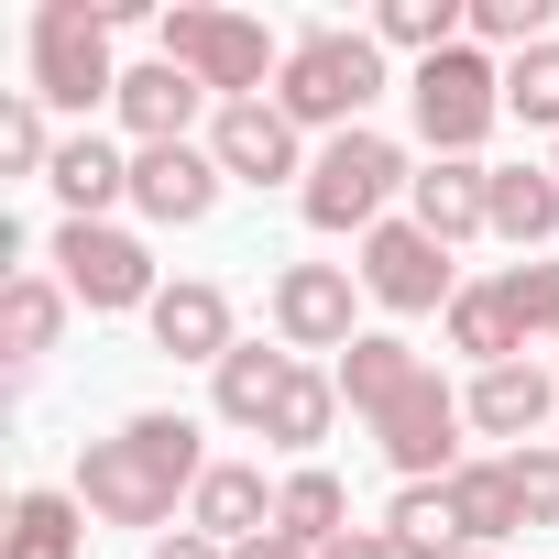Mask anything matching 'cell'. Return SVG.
<instances>
[{
    "mask_svg": "<svg viewBox=\"0 0 559 559\" xmlns=\"http://www.w3.org/2000/svg\"><path fill=\"white\" fill-rule=\"evenodd\" d=\"M384 537H395L406 559H461V515H450V483H406V493L384 504Z\"/></svg>",
    "mask_w": 559,
    "mask_h": 559,
    "instance_id": "obj_28",
    "label": "cell"
},
{
    "mask_svg": "<svg viewBox=\"0 0 559 559\" xmlns=\"http://www.w3.org/2000/svg\"><path fill=\"white\" fill-rule=\"evenodd\" d=\"M373 45H395V56H450V45H472V12H461V0H384V12H373Z\"/></svg>",
    "mask_w": 559,
    "mask_h": 559,
    "instance_id": "obj_27",
    "label": "cell"
},
{
    "mask_svg": "<svg viewBox=\"0 0 559 559\" xmlns=\"http://www.w3.org/2000/svg\"><path fill=\"white\" fill-rule=\"evenodd\" d=\"M230 559H319V548H297L286 526H263V537H252V548H230Z\"/></svg>",
    "mask_w": 559,
    "mask_h": 559,
    "instance_id": "obj_37",
    "label": "cell"
},
{
    "mask_svg": "<svg viewBox=\"0 0 559 559\" xmlns=\"http://www.w3.org/2000/svg\"><path fill=\"white\" fill-rule=\"evenodd\" d=\"M384 99V45L373 34H341V23H319V34H297L286 45V78H274V110H286L297 132H362V110Z\"/></svg>",
    "mask_w": 559,
    "mask_h": 559,
    "instance_id": "obj_2",
    "label": "cell"
},
{
    "mask_svg": "<svg viewBox=\"0 0 559 559\" xmlns=\"http://www.w3.org/2000/svg\"><path fill=\"white\" fill-rule=\"evenodd\" d=\"M461 559H493V548H461Z\"/></svg>",
    "mask_w": 559,
    "mask_h": 559,
    "instance_id": "obj_38",
    "label": "cell"
},
{
    "mask_svg": "<svg viewBox=\"0 0 559 559\" xmlns=\"http://www.w3.org/2000/svg\"><path fill=\"white\" fill-rule=\"evenodd\" d=\"M56 132H45V99H12V110H0V165H12V176H56Z\"/></svg>",
    "mask_w": 559,
    "mask_h": 559,
    "instance_id": "obj_32",
    "label": "cell"
},
{
    "mask_svg": "<svg viewBox=\"0 0 559 559\" xmlns=\"http://www.w3.org/2000/svg\"><path fill=\"white\" fill-rule=\"evenodd\" d=\"M395 187H417V165H406V143H384V132L362 121V132H341V143L308 154L297 209H308V230H384V198H395Z\"/></svg>",
    "mask_w": 559,
    "mask_h": 559,
    "instance_id": "obj_3",
    "label": "cell"
},
{
    "mask_svg": "<svg viewBox=\"0 0 559 559\" xmlns=\"http://www.w3.org/2000/svg\"><path fill=\"white\" fill-rule=\"evenodd\" d=\"M209 483V450H198V417H132L110 439L78 450V504L99 526H165L176 493Z\"/></svg>",
    "mask_w": 559,
    "mask_h": 559,
    "instance_id": "obj_1",
    "label": "cell"
},
{
    "mask_svg": "<svg viewBox=\"0 0 559 559\" xmlns=\"http://www.w3.org/2000/svg\"><path fill=\"white\" fill-rule=\"evenodd\" d=\"M504 472H515V493H526V526H559V450L526 439V450H504Z\"/></svg>",
    "mask_w": 559,
    "mask_h": 559,
    "instance_id": "obj_34",
    "label": "cell"
},
{
    "mask_svg": "<svg viewBox=\"0 0 559 559\" xmlns=\"http://www.w3.org/2000/svg\"><path fill=\"white\" fill-rule=\"evenodd\" d=\"M504 110H515L526 132H548V143H559V34H548V45H526V56H504Z\"/></svg>",
    "mask_w": 559,
    "mask_h": 559,
    "instance_id": "obj_30",
    "label": "cell"
},
{
    "mask_svg": "<svg viewBox=\"0 0 559 559\" xmlns=\"http://www.w3.org/2000/svg\"><path fill=\"white\" fill-rule=\"evenodd\" d=\"M143 319H154V352H176V362H209V373H219V362L241 352V341H230V297L198 286V274H187V286H165Z\"/></svg>",
    "mask_w": 559,
    "mask_h": 559,
    "instance_id": "obj_15",
    "label": "cell"
},
{
    "mask_svg": "<svg viewBox=\"0 0 559 559\" xmlns=\"http://www.w3.org/2000/svg\"><path fill=\"white\" fill-rule=\"evenodd\" d=\"M34 99L45 110H99L121 99V67H110V12L99 0H45L34 12Z\"/></svg>",
    "mask_w": 559,
    "mask_h": 559,
    "instance_id": "obj_4",
    "label": "cell"
},
{
    "mask_svg": "<svg viewBox=\"0 0 559 559\" xmlns=\"http://www.w3.org/2000/svg\"><path fill=\"white\" fill-rule=\"evenodd\" d=\"M362 297H373V308H395V319H428V308H450V297H461L450 241H428L417 219H384V230H362Z\"/></svg>",
    "mask_w": 559,
    "mask_h": 559,
    "instance_id": "obj_8",
    "label": "cell"
},
{
    "mask_svg": "<svg viewBox=\"0 0 559 559\" xmlns=\"http://www.w3.org/2000/svg\"><path fill=\"white\" fill-rule=\"evenodd\" d=\"M165 67H187L230 110V99H263V78H286V45L252 12H165Z\"/></svg>",
    "mask_w": 559,
    "mask_h": 559,
    "instance_id": "obj_5",
    "label": "cell"
},
{
    "mask_svg": "<svg viewBox=\"0 0 559 559\" xmlns=\"http://www.w3.org/2000/svg\"><path fill=\"white\" fill-rule=\"evenodd\" d=\"M209 154H219V176L230 187H308V154H297V121L274 110V99H230L219 121H209Z\"/></svg>",
    "mask_w": 559,
    "mask_h": 559,
    "instance_id": "obj_11",
    "label": "cell"
},
{
    "mask_svg": "<svg viewBox=\"0 0 559 559\" xmlns=\"http://www.w3.org/2000/svg\"><path fill=\"white\" fill-rule=\"evenodd\" d=\"M352 297H362V263H286L274 274V341L286 352H352Z\"/></svg>",
    "mask_w": 559,
    "mask_h": 559,
    "instance_id": "obj_10",
    "label": "cell"
},
{
    "mask_svg": "<svg viewBox=\"0 0 559 559\" xmlns=\"http://www.w3.org/2000/svg\"><path fill=\"white\" fill-rule=\"evenodd\" d=\"M472 45L493 56V45H548V0H472Z\"/></svg>",
    "mask_w": 559,
    "mask_h": 559,
    "instance_id": "obj_33",
    "label": "cell"
},
{
    "mask_svg": "<svg viewBox=\"0 0 559 559\" xmlns=\"http://www.w3.org/2000/svg\"><path fill=\"white\" fill-rule=\"evenodd\" d=\"M548 176H559V143H548Z\"/></svg>",
    "mask_w": 559,
    "mask_h": 559,
    "instance_id": "obj_39",
    "label": "cell"
},
{
    "mask_svg": "<svg viewBox=\"0 0 559 559\" xmlns=\"http://www.w3.org/2000/svg\"><path fill=\"white\" fill-rule=\"evenodd\" d=\"M406 219H417L428 241H472V230H493V165L428 154V176L406 187Z\"/></svg>",
    "mask_w": 559,
    "mask_h": 559,
    "instance_id": "obj_14",
    "label": "cell"
},
{
    "mask_svg": "<svg viewBox=\"0 0 559 559\" xmlns=\"http://www.w3.org/2000/svg\"><path fill=\"white\" fill-rule=\"evenodd\" d=\"M493 286H504V308H515L526 341H559V263H504Z\"/></svg>",
    "mask_w": 559,
    "mask_h": 559,
    "instance_id": "obj_31",
    "label": "cell"
},
{
    "mask_svg": "<svg viewBox=\"0 0 559 559\" xmlns=\"http://www.w3.org/2000/svg\"><path fill=\"white\" fill-rule=\"evenodd\" d=\"M450 352H472V373H493V362H515V352H526V330H515V308H504L493 274L450 297Z\"/></svg>",
    "mask_w": 559,
    "mask_h": 559,
    "instance_id": "obj_26",
    "label": "cell"
},
{
    "mask_svg": "<svg viewBox=\"0 0 559 559\" xmlns=\"http://www.w3.org/2000/svg\"><path fill=\"white\" fill-rule=\"evenodd\" d=\"M330 417H341V373H286V395H274V417H263V439L274 450H319L330 439Z\"/></svg>",
    "mask_w": 559,
    "mask_h": 559,
    "instance_id": "obj_29",
    "label": "cell"
},
{
    "mask_svg": "<svg viewBox=\"0 0 559 559\" xmlns=\"http://www.w3.org/2000/svg\"><path fill=\"white\" fill-rule=\"evenodd\" d=\"M67 286H56V274H12V286H0V352H12V362H45L56 352V330H67Z\"/></svg>",
    "mask_w": 559,
    "mask_h": 559,
    "instance_id": "obj_24",
    "label": "cell"
},
{
    "mask_svg": "<svg viewBox=\"0 0 559 559\" xmlns=\"http://www.w3.org/2000/svg\"><path fill=\"white\" fill-rule=\"evenodd\" d=\"M450 515H461V548H504L526 526V493H515L504 461H461L450 472Z\"/></svg>",
    "mask_w": 559,
    "mask_h": 559,
    "instance_id": "obj_19",
    "label": "cell"
},
{
    "mask_svg": "<svg viewBox=\"0 0 559 559\" xmlns=\"http://www.w3.org/2000/svg\"><path fill=\"white\" fill-rule=\"evenodd\" d=\"M461 417H472L483 439H515V450H526V428L559 417V373H537V362H493V373H472Z\"/></svg>",
    "mask_w": 559,
    "mask_h": 559,
    "instance_id": "obj_16",
    "label": "cell"
},
{
    "mask_svg": "<svg viewBox=\"0 0 559 559\" xmlns=\"http://www.w3.org/2000/svg\"><path fill=\"white\" fill-rule=\"evenodd\" d=\"M219 154L209 143H154V154H132V209L143 219H165V230H198L209 209H219Z\"/></svg>",
    "mask_w": 559,
    "mask_h": 559,
    "instance_id": "obj_12",
    "label": "cell"
},
{
    "mask_svg": "<svg viewBox=\"0 0 559 559\" xmlns=\"http://www.w3.org/2000/svg\"><path fill=\"white\" fill-rule=\"evenodd\" d=\"M319 559H406V548H395V537H384V526H352V537H330V548H319Z\"/></svg>",
    "mask_w": 559,
    "mask_h": 559,
    "instance_id": "obj_35",
    "label": "cell"
},
{
    "mask_svg": "<svg viewBox=\"0 0 559 559\" xmlns=\"http://www.w3.org/2000/svg\"><path fill=\"white\" fill-rule=\"evenodd\" d=\"M154 559H230L219 537H198V526H176V537H154Z\"/></svg>",
    "mask_w": 559,
    "mask_h": 559,
    "instance_id": "obj_36",
    "label": "cell"
},
{
    "mask_svg": "<svg viewBox=\"0 0 559 559\" xmlns=\"http://www.w3.org/2000/svg\"><path fill=\"white\" fill-rule=\"evenodd\" d=\"M110 110H121L132 154H154V143H187V121L209 110V88H198L187 67H165V56H154V67H121V99H110Z\"/></svg>",
    "mask_w": 559,
    "mask_h": 559,
    "instance_id": "obj_13",
    "label": "cell"
},
{
    "mask_svg": "<svg viewBox=\"0 0 559 559\" xmlns=\"http://www.w3.org/2000/svg\"><path fill=\"white\" fill-rule=\"evenodd\" d=\"M274 526H286L297 548H330V537H352V483H341V472H319V461H297L286 483H274Z\"/></svg>",
    "mask_w": 559,
    "mask_h": 559,
    "instance_id": "obj_20",
    "label": "cell"
},
{
    "mask_svg": "<svg viewBox=\"0 0 559 559\" xmlns=\"http://www.w3.org/2000/svg\"><path fill=\"white\" fill-rule=\"evenodd\" d=\"M0 559H88V504H78V493H56V483L12 493V526H0Z\"/></svg>",
    "mask_w": 559,
    "mask_h": 559,
    "instance_id": "obj_18",
    "label": "cell"
},
{
    "mask_svg": "<svg viewBox=\"0 0 559 559\" xmlns=\"http://www.w3.org/2000/svg\"><path fill=\"white\" fill-rule=\"evenodd\" d=\"M493 241H515V252L559 241V176L548 165H493Z\"/></svg>",
    "mask_w": 559,
    "mask_h": 559,
    "instance_id": "obj_23",
    "label": "cell"
},
{
    "mask_svg": "<svg viewBox=\"0 0 559 559\" xmlns=\"http://www.w3.org/2000/svg\"><path fill=\"white\" fill-rule=\"evenodd\" d=\"M286 373H297L286 352H263V341H241V352H230V362L209 373V406H219L230 428H263V417H274V395H286Z\"/></svg>",
    "mask_w": 559,
    "mask_h": 559,
    "instance_id": "obj_25",
    "label": "cell"
},
{
    "mask_svg": "<svg viewBox=\"0 0 559 559\" xmlns=\"http://www.w3.org/2000/svg\"><path fill=\"white\" fill-rule=\"evenodd\" d=\"M417 373H428V362H417L395 330H362V341L341 352V406H352V417H384V406H395Z\"/></svg>",
    "mask_w": 559,
    "mask_h": 559,
    "instance_id": "obj_22",
    "label": "cell"
},
{
    "mask_svg": "<svg viewBox=\"0 0 559 559\" xmlns=\"http://www.w3.org/2000/svg\"><path fill=\"white\" fill-rule=\"evenodd\" d=\"M187 526L219 537V548H252V537L274 526V483H263L252 461H209V483L187 493Z\"/></svg>",
    "mask_w": 559,
    "mask_h": 559,
    "instance_id": "obj_17",
    "label": "cell"
},
{
    "mask_svg": "<svg viewBox=\"0 0 559 559\" xmlns=\"http://www.w3.org/2000/svg\"><path fill=\"white\" fill-rule=\"evenodd\" d=\"M56 286L88 308V319H121V308H154V252L110 219H56Z\"/></svg>",
    "mask_w": 559,
    "mask_h": 559,
    "instance_id": "obj_7",
    "label": "cell"
},
{
    "mask_svg": "<svg viewBox=\"0 0 559 559\" xmlns=\"http://www.w3.org/2000/svg\"><path fill=\"white\" fill-rule=\"evenodd\" d=\"M406 110H417V143H428V154H461V165H472V143L504 121V67H493L483 45H450V56H428V67L406 78Z\"/></svg>",
    "mask_w": 559,
    "mask_h": 559,
    "instance_id": "obj_6",
    "label": "cell"
},
{
    "mask_svg": "<svg viewBox=\"0 0 559 559\" xmlns=\"http://www.w3.org/2000/svg\"><path fill=\"white\" fill-rule=\"evenodd\" d=\"M56 198H67V219H99L110 198H132V154L121 143H99V132H67V154H56V176H45Z\"/></svg>",
    "mask_w": 559,
    "mask_h": 559,
    "instance_id": "obj_21",
    "label": "cell"
},
{
    "mask_svg": "<svg viewBox=\"0 0 559 559\" xmlns=\"http://www.w3.org/2000/svg\"><path fill=\"white\" fill-rule=\"evenodd\" d=\"M373 439H384V461H395L406 483H450V472H461V395L439 384V362L373 417Z\"/></svg>",
    "mask_w": 559,
    "mask_h": 559,
    "instance_id": "obj_9",
    "label": "cell"
}]
</instances>
